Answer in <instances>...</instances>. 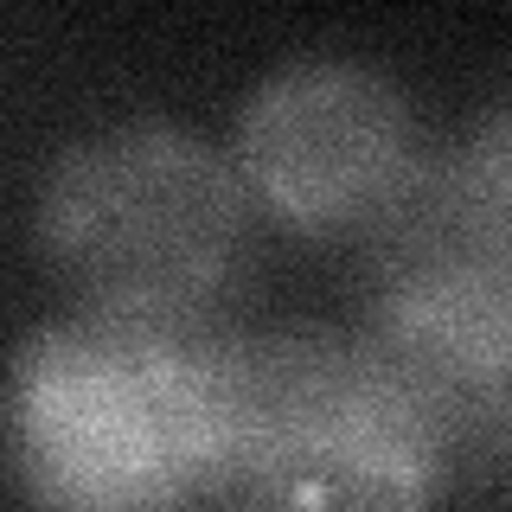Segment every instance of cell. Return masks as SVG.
Returning a JSON list of instances; mask_svg holds the SVG:
<instances>
[{"mask_svg":"<svg viewBox=\"0 0 512 512\" xmlns=\"http://www.w3.org/2000/svg\"><path fill=\"white\" fill-rule=\"evenodd\" d=\"M212 493L224 512H429L455 410L346 327L205 333Z\"/></svg>","mask_w":512,"mask_h":512,"instance_id":"6da1fadb","label":"cell"},{"mask_svg":"<svg viewBox=\"0 0 512 512\" xmlns=\"http://www.w3.org/2000/svg\"><path fill=\"white\" fill-rule=\"evenodd\" d=\"M32 237L77 314L205 333L250 276L256 199L205 135L128 116L58 148L32 199Z\"/></svg>","mask_w":512,"mask_h":512,"instance_id":"7a4b0ae2","label":"cell"},{"mask_svg":"<svg viewBox=\"0 0 512 512\" xmlns=\"http://www.w3.org/2000/svg\"><path fill=\"white\" fill-rule=\"evenodd\" d=\"M0 461L39 512H192L212 493L205 333L52 320L0 378Z\"/></svg>","mask_w":512,"mask_h":512,"instance_id":"3957f363","label":"cell"},{"mask_svg":"<svg viewBox=\"0 0 512 512\" xmlns=\"http://www.w3.org/2000/svg\"><path fill=\"white\" fill-rule=\"evenodd\" d=\"M359 301L448 410L512 391V192L468 148L423 154L359 231Z\"/></svg>","mask_w":512,"mask_h":512,"instance_id":"277c9868","label":"cell"},{"mask_svg":"<svg viewBox=\"0 0 512 512\" xmlns=\"http://www.w3.org/2000/svg\"><path fill=\"white\" fill-rule=\"evenodd\" d=\"M231 167L256 212L288 231H365L423 160L404 84L365 58L301 52L263 71L237 109Z\"/></svg>","mask_w":512,"mask_h":512,"instance_id":"5b68a950","label":"cell"},{"mask_svg":"<svg viewBox=\"0 0 512 512\" xmlns=\"http://www.w3.org/2000/svg\"><path fill=\"white\" fill-rule=\"evenodd\" d=\"M461 148H468L480 167L493 173V180H500L506 192H512V96H500V103L487 109V122L474 128L468 141H461Z\"/></svg>","mask_w":512,"mask_h":512,"instance_id":"8992f818","label":"cell"}]
</instances>
